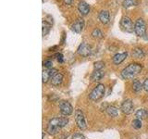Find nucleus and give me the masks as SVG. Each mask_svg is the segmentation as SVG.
Masks as SVG:
<instances>
[{
	"mask_svg": "<svg viewBox=\"0 0 148 139\" xmlns=\"http://www.w3.org/2000/svg\"><path fill=\"white\" fill-rule=\"evenodd\" d=\"M69 122L68 118H53L49 120L47 124V128H46V132H47L51 136H55L57 134L60 130L63 127H65Z\"/></svg>",
	"mask_w": 148,
	"mask_h": 139,
	"instance_id": "obj_1",
	"label": "nucleus"
},
{
	"mask_svg": "<svg viewBox=\"0 0 148 139\" xmlns=\"http://www.w3.org/2000/svg\"><path fill=\"white\" fill-rule=\"evenodd\" d=\"M143 66L139 63H132L121 71V77L123 79H132L142 72Z\"/></svg>",
	"mask_w": 148,
	"mask_h": 139,
	"instance_id": "obj_2",
	"label": "nucleus"
},
{
	"mask_svg": "<svg viewBox=\"0 0 148 139\" xmlns=\"http://www.w3.org/2000/svg\"><path fill=\"white\" fill-rule=\"evenodd\" d=\"M105 85H102V83H99V85H97L94 89L92 90V92L89 94V98L92 100V101H97L99 100L102 96H104L105 94Z\"/></svg>",
	"mask_w": 148,
	"mask_h": 139,
	"instance_id": "obj_3",
	"label": "nucleus"
},
{
	"mask_svg": "<svg viewBox=\"0 0 148 139\" xmlns=\"http://www.w3.org/2000/svg\"><path fill=\"white\" fill-rule=\"evenodd\" d=\"M134 32H135V34L140 37H143L145 34L146 25H145V21H143V19L139 18L136 21L135 24H134Z\"/></svg>",
	"mask_w": 148,
	"mask_h": 139,
	"instance_id": "obj_4",
	"label": "nucleus"
},
{
	"mask_svg": "<svg viewBox=\"0 0 148 139\" xmlns=\"http://www.w3.org/2000/svg\"><path fill=\"white\" fill-rule=\"evenodd\" d=\"M75 122L77 126L81 130H85L87 128L84 114H83V112L81 109H76L75 111Z\"/></svg>",
	"mask_w": 148,
	"mask_h": 139,
	"instance_id": "obj_5",
	"label": "nucleus"
},
{
	"mask_svg": "<svg viewBox=\"0 0 148 139\" xmlns=\"http://www.w3.org/2000/svg\"><path fill=\"white\" fill-rule=\"evenodd\" d=\"M58 108H59V110H60V112H61V114L64 116H69L73 112V108H72L71 104L66 100L60 101Z\"/></svg>",
	"mask_w": 148,
	"mask_h": 139,
	"instance_id": "obj_6",
	"label": "nucleus"
},
{
	"mask_svg": "<svg viewBox=\"0 0 148 139\" xmlns=\"http://www.w3.org/2000/svg\"><path fill=\"white\" fill-rule=\"evenodd\" d=\"M120 26L122 29L127 32H133L134 25L132 21L129 17H123L120 21Z\"/></svg>",
	"mask_w": 148,
	"mask_h": 139,
	"instance_id": "obj_7",
	"label": "nucleus"
},
{
	"mask_svg": "<svg viewBox=\"0 0 148 139\" xmlns=\"http://www.w3.org/2000/svg\"><path fill=\"white\" fill-rule=\"evenodd\" d=\"M77 52L79 55L82 56V57H88V56H89L92 52V48L88 44L82 43L80 45H79Z\"/></svg>",
	"mask_w": 148,
	"mask_h": 139,
	"instance_id": "obj_8",
	"label": "nucleus"
},
{
	"mask_svg": "<svg viewBox=\"0 0 148 139\" xmlns=\"http://www.w3.org/2000/svg\"><path fill=\"white\" fill-rule=\"evenodd\" d=\"M121 111L124 114H131L133 111V103L131 99H126L123 101V103L121 104V108H120Z\"/></svg>",
	"mask_w": 148,
	"mask_h": 139,
	"instance_id": "obj_9",
	"label": "nucleus"
},
{
	"mask_svg": "<svg viewBox=\"0 0 148 139\" xmlns=\"http://www.w3.org/2000/svg\"><path fill=\"white\" fill-rule=\"evenodd\" d=\"M84 28V20L82 18L77 19V20L74 21V23L71 25V30L76 32V34H80V32L83 30Z\"/></svg>",
	"mask_w": 148,
	"mask_h": 139,
	"instance_id": "obj_10",
	"label": "nucleus"
},
{
	"mask_svg": "<svg viewBox=\"0 0 148 139\" xmlns=\"http://www.w3.org/2000/svg\"><path fill=\"white\" fill-rule=\"evenodd\" d=\"M57 72L58 71L56 69H49V70H45V71H43V74H42L43 83H46L49 80H51V78H52Z\"/></svg>",
	"mask_w": 148,
	"mask_h": 139,
	"instance_id": "obj_11",
	"label": "nucleus"
},
{
	"mask_svg": "<svg viewBox=\"0 0 148 139\" xmlns=\"http://www.w3.org/2000/svg\"><path fill=\"white\" fill-rule=\"evenodd\" d=\"M78 10L82 16H86L90 11V6L84 1H81L78 5Z\"/></svg>",
	"mask_w": 148,
	"mask_h": 139,
	"instance_id": "obj_12",
	"label": "nucleus"
},
{
	"mask_svg": "<svg viewBox=\"0 0 148 139\" xmlns=\"http://www.w3.org/2000/svg\"><path fill=\"white\" fill-rule=\"evenodd\" d=\"M128 56V53L127 52H123V53H118L116 54L114 57H113V63L116 64V65H119L120 63H122L125 59H126Z\"/></svg>",
	"mask_w": 148,
	"mask_h": 139,
	"instance_id": "obj_13",
	"label": "nucleus"
},
{
	"mask_svg": "<svg viewBox=\"0 0 148 139\" xmlns=\"http://www.w3.org/2000/svg\"><path fill=\"white\" fill-rule=\"evenodd\" d=\"M63 81V74L60 72H57L55 75L51 78V83L55 86H58L59 85H61V83Z\"/></svg>",
	"mask_w": 148,
	"mask_h": 139,
	"instance_id": "obj_14",
	"label": "nucleus"
},
{
	"mask_svg": "<svg viewBox=\"0 0 148 139\" xmlns=\"http://www.w3.org/2000/svg\"><path fill=\"white\" fill-rule=\"evenodd\" d=\"M99 21L103 23V24H108L109 22V12L108 10H102L99 13Z\"/></svg>",
	"mask_w": 148,
	"mask_h": 139,
	"instance_id": "obj_15",
	"label": "nucleus"
},
{
	"mask_svg": "<svg viewBox=\"0 0 148 139\" xmlns=\"http://www.w3.org/2000/svg\"><path fill=\"white\" fill-rule=\"evenodd\" d=\"M104 75H105V73L102 71H97V70H95V71L92 73L91 80L92 82H98V81H100L101 79L104 77Z\"/></svg>",
	"mask_w": 148,
	"mask_h": 139,
	"instance_id": "obj_16",
	"label": "nucleus"
},
{
	"mask_svg": "<svg viewBox=\"0 0 148 139\" xmlns=\"http://www.w3.org/2000/svg\"><path fill=\"white\" fill-rule=\"evenodd\" d=\"M132 56L135 58H143L145 56V53L141 48H134L132 52Z\"/></svg>",
	"mask_w": 148,
	"mask_h": 139,
	"instance_id": "obj_17",
	"label": "nucleus"
},
{
	"mask_svg": "<svg viewBox=\"0 0 148 139\" xmlns=\"http://www.w3.org/2000/svg\"><path fill=\"white\" fill-rule=\"evenodd\" d=\"M147 116H148V111L145 109H138L136 111V113H135V117L136 119H139V120H143V119H145L147 118Z\"/></svg>",
	"mask_w": 148,
	"mask_h": 139,
	"instance_id": "obj_18",
	"label": "nucleus"
},
{
	"mask_svg": "<svg viewBox=\"0 0 148 139\" xmlns=\"http://www.w3.org/2000/svg\"><path fill=\"white\" fill-rule=\"evenodd\" d=\"M106 113L111 117H117L119 115V109L114 106H109L106 108Z\"/></svg>",
	"mask_w": 148,
	"mask_h": 139,
	"instance_id": "obj_19",
	"label": "nucleus"
},
{
	"mask_svg": "<svg viewBox=\"0 0 148 139\" xmlns=\"http://www.w3.org/2000/svg\"><path fill=\"white\" fill-rule=\"evenodd\" d=\"M132 89H133V91L135 92V93L141 92L143 89V83H141V82L138 81V80H134L133 81V83H132Z\"/></svg>",
	"mask_w": 148,
	"mask_h": 139,
	"instance_id": "obj_20",
	"label": "nucleus"
},
{
	"mask_svg": "<svg viewBox=\"0 0 148 139\" xmlns=\"http://www.w3.org/2000/svg\"><path fill=\"white\" fill-rule=\"evenodd\" d=\"M51 28V22H48L46 20L43 21V36H45L48 34Z\"/></svg>",
	"mask_w": 148,
	"mask_h": 139,
	"instance_id": "obj_21",
	"label": "nucleus"
},
{
	"mask_svg": "<svg viewBox=\"0 0 148 139\" xmlns=\"http://www.w3.org/2000/svg\"><path fill=\"white\" fill-rule=\"evenodd\" d=\"M103 35H104L103 32H102V31L99 28H95V29H94V31L92 32V36L95 39H100L103 37Z\"/></svg>",
	"mask_w": 148,
	"mask_h": 139,
	"instance_id": "obj_22",
	"label": "nucleus"
},
{
	"mask_svg": "<svg viewBox=\"0 0 148 139\" xmlns=\"http://www.w3.org/2000/svg\"><path fill=\"white\" fill-rule=\"evenodd\" d=\"M135 5H136L135 0H123V2H122V6L125 8H132L133 6H135Z\"/></svg>",
	"mask_w": 148,
	"mask_h": 139,
	"instance_id": "obj_23",
	"label": "nucleus"
},
{
	"mask_svg": "<svg viewBox=\"0 0 148 139\" xmlns=\"http://www.w3.org/2000/svg\"><path fill=\"white\" fill-rule=\"evenodd\" d=\"M104 67H105V62L102 61V60H99V61H96L94 63V68L95 70H97V71H101Z\"/></svg>",
	"mask_w": 148,
	"mask_h": 139,
	"instance_id": "obj_24",
	"label": "nucleus"
},
{
	"mask_svg": "<svg viewBox=\"0 0 148 139\" xmlns=\"http://www.w3.org/2000/svg\"><path fill=\"white\" fill-rule=\"evenodd\" d=\"M132 127L133 128H135V129H140L142 127V120H139V119H135V120H132Z\"/></svg>",
	"mask_w": 148,
	"mask_h": 139,
	"instance_id": "obj_25",
	"label": "nucleus"
},
{
	"mask_svg": "<svg viewBox=\"0 0 148 139\" xmlns=\"http://www.w3.org/2000/svg\"><path fill=\"white\" fill-rule=\"evenodd\" d=\"M44 66L45 68H47L48 70L53 69V62L51 61V60H45V61L44 62Z\"/></svg>",
	"mask_w": 148,
	"mask_h": 139,
	"instance_id": "obj_26",
	"label": "nucleus"
},
{
	"mask_svg": "<svg viewBox=\"0 0 148 139\" xmlns=\"http://www.w3.org/2000/svg\"><path fill=\"white\" fill-rule=\"evenodd\" d=\"M72 139H85V137L83 136L82 133H74Z\"/></svg>",
	"mask_w": 148,
	"mask_h": 139,
	"instance_id": "obj_27",
	"label": "nucleus"
},
{
	"mask_svg": "<svg viewBox=\"0 0 148 139\" xmlns=\"http://www.w3.org/2000/svg\"><path fill=\"white\" fill-rule=\"evenodd\" d=\"M143 89H145L146 92H148V78H146L145 82H143Z\"/></svg>",
	"mask_w": 148,
	"mask_h": 139,
	"instance_id": "obj_28",
	"label": "nucleus"
},
{
	"mask_svg": "<svg viewBox=\"0 0 148 139\" xmlns=\"http://www.w3.org/2000/svg\"><path fill=\"white\" fill-rule=\"evenodd\" d=\"M58 61L59 63H63L64 59H63V55H62V54H58Z\"/></svg>",
	"mask_w": 148,
	"mask_h": 139,
	"instance_id": "obj_29",
	"label": "nucleus"
},
{
	"mask_svg": "<svg viewBox=\"0 0 148 139\" xmlns=\"http://www.w3.org/2000/svg\"><path fill=\"white\" fill-rule=\"evenodd\" d=\"M64 3L66 5H71L72 0H64Z\"/></svg>",
	"mask_w": 148,
	"mask_h": 139,
	"instance_id": "obj_30",
	"label": "nucleus"
}]
</instances>
